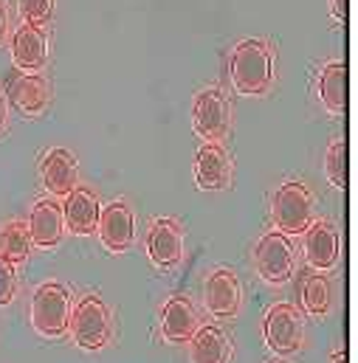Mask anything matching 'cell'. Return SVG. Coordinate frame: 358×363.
I'll return each mask as SVG.
<instances>
[{"label":"cell","instance_id":"6da1fadb","mask_svg":"<svg viewBox=\"0 0 358 363\" xmlns=\"http://www.w3.org/2000/svg\"><path fill=\"white\" fill-rule=\"evenodd\" d=\"M232 85L240 96H263L273 79V57L263 40H243L232 51Z\"/></svg>","mask_w":358,"mask_h":363},{"label":"cell","instance_id":"7a4b0ae2","mask_svg":"<svg viewBox=\"0 0 358 363\" xmlns=\"http://www.w3.org/2000/svg\"><path fill=\"white\" fill-rule=\"evenodd\" d=\"M71 293L63 281H43L31 296V327L43 338H60L68 333Z\"/></svg>","mask_w":358,"mask_h":363},{"label":"cell","instance_id":"3957f363","mask_svg":"<svg viewBox=\"0 0 358 363\" xmlns=\"http://www.w3.org/2000/svg\"><path fill=\"white\" fill-rule=\"evenodd\" d=\"M271 217L276 231H282L285 237H296L302 234L310 223H313V194L302 181H285L271 203Z\"/></svg>","mask_w":358,"mask_h":363},{"label":"cell","instance_id":"277c9868","mask_svg":"<svg viewBox=\"0 0 358 363\" xmlns=\"http://www.w3.org/2000/svg\"><path fill=\"white\" fill-rule=\"evenodd\" d=\"M68 330L74 335V341L88 350L96 352L110 341V313L107 304L99 296H85L77 307H71V321Z\"/></svg>","mask_w":358,"mask_h":363},{"label":"cell","instance_id":"5b68a950","mask_svg":"<svg viewBox=\"0 0 358 363\" xmlns=\"http://www.w3.org/2000/svg\"><path fill=\"white\" fill-rule=\"evenodd\" d=\"M302 333H305V324H302V315L293 304H273L268 313H266V321H263V335H266V344L273 355H293L299 352L302 347Z\"/></svg>","mask_w":358,"mask_h":363},{"label":"cell","instance_id":"8992f818","mask_svg":"<svg viewBox=\"0 0 358 363\" xmlns=\"http://www.w3.org/2000/svg\"><path fill=\"white\" fill-rule=\"evenodd\" d=\"M254 265L263 281L285 284L293 276V245L282 231H268L254 245Z\"/></svg>","mask_w":358,"mask_h":363},{"label":"cell","instance_id":"52a82bcc","mask_svg":"<svg viewBox=\"0 0 358 363\" xmlns=\"http://www.w3.org/2000/svg\"><path fill=\"white\" fill-rule=\"evenodd\" d=\"M96 231H99V240L102 245L110 251V254H124L130 251L133 240H136V220H133V211L124 200H113L102 208L99 214V223H96Z\"/></svg>","mask_w":358,"mask_h":363},{"label":"cell","instance_id":"ba28073f","mask_svg":"<svg viewBox=\"0 0 358 363\" xmlns=\"http://www.w3.org/2000/svg\"><path fill=\"white\" fill-rule=\"evenodd\" d=\"M192 130L203 141H220L229 130V104L217 88H206L195 96L192 104Z\"/></svg>","mask_w":358,"mask_h":363},{"label":"cell","instance_id":"9c48e42d","mask_svg":"<svg viewBox=\"0 0 358 363\" xmlns=\"http://www.w3.org/2000/svg\"><path fill=\"white\" fill-rule=\"evenodd\" d=\"M302 234H305L302 251H305L308 265L319 273L336 268V262H339V257H342V242H339L336 225L327 223V220H313Z\"/></svg>","mask_w":358,"mask_h":363},{"label":"cell","instance_id":"30bf717a","mask_svg":"<svg viewBox=\"0 0 358 363\" xmlns=\"http://www.w3.org/2000/svg\"><path fill=\"white\" fill-rule=\"evenodd\" d=\"M11 62L17 71L26 74H40L48 62V43L45 31L34 23H20L11 34Z\"/></svg>","mask_w":358,"mask_h":363},{"label":"cell","instance_id":"8fae6325","mask_svg":"<svg viewBox=\"0 0 358 363\" xmlns=\"http://www.w3.org/2000/svg\"><path fill=\"white\" fill-rule=\"evenodd\" d=\"M240 279L229 268H217L209 273L203 287V304L215 318H234L240 310Z\"/></svg>","mask_w":358,"mask_h":363},{"label":"cell","instance_id":"7c38bea8","mask_svg":"<svg viewBox=\"0 0 358 363\" xmlns=\"http://www.w3.org/2000/svg\"><path fill=\"white\" fill-rule=\"evenodd\" d=\"M147 257L156 268H175L183 257V231L173 217H161L147 231Z\"/></svg>","mask_w":358,"mask_h":363},{"label":"cell","instance_id":"4fadbf2b","mask_svg":"<svg viewBox=\"0 0 358 363\" xmlns=\"http://www.w3.org/2000/svg\"><path fill=\"white\" fill-rule=\"evenodd\" d=\"M63 223L74 237H90L96 234V223L102 214V203L99 197L85 189V186H74L65 197H63Z\"/></svg>","mask_w":358,"mask_h":363},{"label":"cell","instance_id":"5bb4252c","mask_svg":"<svg viewBox=\"0 0 358 363\" xmlns=\"http://www.w3.org/2000/svg\"><path fill=\"white\" fill-rule=\"evenodd\" d=\"M28 237H31V245L37 248H57L60 240H63V231H65V223H63V208L57 200H37L31 214H28Z\"/></svg>","mask_w":358,"mask_h":363},{"label":"cell","instance_id":"9a60e30c","mask_svg":"<svg viewBox=\"0 0 358 363\" xmlns=\"http://www.w3.org/2000/svg\"><path fill=\"white\" fill-rule=\"evenodd\" d=\"M232 178V164L226 150L217 141H203V147L195 155V183L203 191H217L226 189Z\"/></svg>","mask_w":358,"mask_h":363},{"label":"cell","instance_id":"2e32d148","mask_svg":"<svg viewBox=\"0 0 358 363\" xmlns=\"http://www.w3.org/2000/svg\"><path fill=\"white\" fill-rule=\"evenodd\" d=\"M9 99L26 118H37L48 107V85L37 74L14 71L9 77Z\"/></svg>","mask_w":358,"mask_h":363},{"label":"cell","instance_id":"e0dca14e","mask_svg":"<svg viewBox=\"0 0 358 363\" xmlns=\"http://www.w3.org/2000/svg\"><path fill=\"white\" fill-rule=\"evenodd\" d=\"M77 175H80L77 158L63 147L48 150L40 161V178L51 197H65L77 186Z\"/></svg>","mask_w":358,"mask_h":363},{"label":"cell","instance_id":"ac0fdd59","mask_svg":"<svg viewBox=\"0 0 358 363\" xmlns=\"http://www.w3.org/2000/svg\"><path fill=\"white\" fill-rule=\"evenodd\" d=\"M197 327L200 324H197L195 304L186 296H173L161 307V333H164V341H170V344H186Z\"/></svg>","mask_w":358,"mask_h":363},{"label":"cell","instance_id":"d6986e66","mask_svg":"<svg viewBox=\"0 0 358 363\" xmlns=\"http://www.w3.org/2000/svg\"><path fill=\"white\" fill-rule=\"evenodd\" d=\"M189 344V363H229L232 361V344L226 333L215 324H203L192 333Z\"/></svg>","mask_w":358,"mask_h":363},{"label":"cell","instance_id":"ffe728a7","mask_svg":"<svg viewBox=\"0 0 358 363\" xmlns=\"http://www.w3.org/2000/svg\"><path fill=\"white\" fill-rule=\"evenodd\" d=\"M319 99L327 113L342 116L350 104V71L345 62H327L319 74Z\"/></svg>","mask_w":358,"mask_h":363},{"label":"cell","instance_id":"44dd1931","mask_svg":"<svg viewBox=\"0 0 358 363\" xmlns=\"http://www.w3.org/2000/svg\"><path fill=\"white\" fill-rule=\"evenodd\" d=\"M31 251V237L28 225L23 220H11L0 231V257H6L11 265H23Z\"/></svg>","mask_w":358,"mask_h":363},{"label":"cell","instance_id":"7402d4cb","mask_svg":"<svg viewBox=\"0 0 358 363\" xmlns=\"http://www.w3.org/2000/svg\"><path fill=\"white\" fill-rule=\"evenodd\" d=\"M299 301L308 315H325L330 310V281L319 271L308 273L299 287Z\"/></svg>","mask_w":358,"mask_h":363},{"label":"cell","instance_id":"603a6c76","mask_svg":"<svg viewBox=\"0 0 358 363\" xmlns=\"http://www.w3.org/2000/svg\"><path fill=\"white\" fill-rule=\"evenodd\" d=\"M325 175H327V181L333 183L336 189H342V191L350 186V147H347V141H333L327 147Z\"/></svg>","mask_w":358,"mask_h":363},{"label":"cell","instance_id":"cb8c5ba5","mask_svg":"<svg viewBox=\"0 0 358 363\" xmlns=\"http://www.w3.org/2000/svg\"><path fill=\"white\" fill-rule=\"evenodd\" d=\"M20 6V14L26 23H34V26H43L51 20L54 14V0H17Z\"/></svg>","mask_w":358,"mask_h":363},{"label":"cell","instance_id":"d4e9b609","mask_svg":"<svg viewBox=\"0 0 358 363\" xmlns=\"http://www.w3.org/2000/svg\"><path fill=\"white\" fill-rule=\"evenodd\" d=\"M14 293H17V273H14V265H11L6 257H0V307L11 304Z\"/></svg>","mask_w":358,"mask_h":363},{"label":"cell","instance_id":"484cf974","mask_svg":"<svg viewBox=\"0 0 358 363\" xmlns=\"http://www.w3.org/2000/svg\"><path fill=\"white\" fill-rule=\"evenodd\" d=\"M330 11H333V17L339 23H347V17H350V0H330Z\"/></svg>","mask_w":358,"mask_h":363},{"label":"cell","instance_id":"4316f807","mask_svg":"<svg viewBox=\"0 0 358 363\" xmlns=\"http://www.w3.org/2000/svg\"><path fill=\"white\" fill-rule=\"evenodd\" d=\"M327 363H347V352H345V350H336V352L327 358Z\"/></svg>","mask_w":358,"mask_h":363},{"label":"cell","instance_id":"83f0119b","mask_svg":"<svg viewBox=\"0 0 358 363\" xmlns=\"http://www.w3.org/2000/svg\"><path fill=\"white\" fill-rule=\"evenodd\" d=\"M6 130V99H3V93H0V133Z\"/></svg>","mask_w":358,"mask_h":363},{"label":"cell","instance_id":"f1b7e54d","mask_svg":"<svg viewBox=\"0 0 358 363\" xmlns=\"http://www.w3.org/2000/svg\"><path fill=\"white\" fill-rule=\"evenodd\" d=\"M3 37H6V9L0 3V43H3Z\"/></svg>","mask_w":358,"mask_h":363}]
</instances>
